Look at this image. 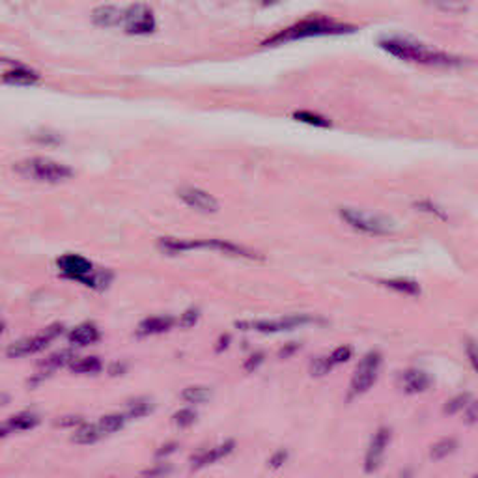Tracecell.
I'll list each match as a JSON object with an SVG mask.
<instances>
[{
	"label": "cell",
	"instance_id": "1",
	"mask_svg": "<svg viewBox=\"0 0 478 478\" xmlns=\"http://www.w3.org/2000/svg\"><path fill=\"white\" fill-rule=\"evenodd\" d=\"M378 45L394 58L411 62V64H420V66L459 67L465 64V58H462V56L426 45L411 36H383V38H379Z\"/></svg>",
	"mask_w": 478,
	"mask_h": 478
},
{
	"label": "cell",
	"instance_id": "2",
	"mask_svg": "<svg viewBox=\"0 0 478 478\" xmlns=\"http://www.w3.org/2000/svg\"><path fill=\"white\" fill-rule=\"evenodd\" d=\"M357 27L342 23V21L331 19L326 15H312L306 19L297 21L292 27L284 28L280 32L273 34L267 40H264V47L284 45L290 41L306 40V38H319V36H344V34H353Z\"/></svg>",
	"mask_w": 478,
	"mask_h": 478
},
{
	"label": "cell",
	"instance_id": "3",
	"mask_svg": "<svg viewBox=\"0 0 478 478\" xmlns=\"http://www.w3.org/2000/svg\"><path fill=\"white\" fill-rule=\"evenodd\" d=\"M15 170L25 178L41 183H62L73 176V170L69 166L47 157H30L27 161H21L15 165Z\"/></svg>",
	"mask_w": 478,
	"mask_h": 478
},
{
	"label": "cell",
	"instance_id": "4",
	"mask_svg": "<svg viewBox=\"0 0 478 478\" xmlns=\"http://www.w3.org/2000/svg\"><path fill=\"white\" fill-rule=\"evenodd\" d=\"M340 219L345 225L366 236H391L396 230V225L378 213H368L355 209V207H340Z\"/></svg>",
	"mask_w": 478,
	"mask_h": 478
},
{
	"label": "cell",
	"instance_id": "5",
	"mask_svg": "<svg viewBox=\"0 0 478 478\" xmlns=\"http://www.w3.org/2000/svg\"><path fill=\"white\" fill-rule=\"evenodd\" d=\"M381 365H383V357L379 352L366 353L365 357L361 358V363L353 372L352 383H350V391H348V398L353 400L365 394L372 389V385L378 381L379 372H381Z\"/></svg>",
	"mask_w": 478,
	"mask_h": 478
},
{
	"label": "cell",
	"instance_id": "6",
	"mask_svg": "<svg viewBox=\"0 0 478 478\" xmlns=\"http://www.w3.org/2000/svg\"><path fill=\"white\" fill-rule=\"evenodd\" d=\"M316 318L306 316V314H293V316H284L279 319H256V321H238L236 327H239L241 331H256L266 332V334H273V332H284L293 331L297 327L308 326L314 323Z\"/></svg>",
	"mask_w": 478,
	"mask_h": 478
},
{
	"label": "cell",
	"instance_id": "7",
	"mask_svg": "<svg viewBox=\"0 0 478 478\" xmlns=\"http://www.w3.org/2000/svg\"><path fill=\"white\" fill-rule=\"evenodd\" d=\"M64 331V327L60 323H54V326H49L47 329L40 332V334H34V337H28V339L17 340L14 344L10 345L6 350V355L10 358H21L28 357V355H34V353L43 352L45 348H49V344L56 340Z\"/></svg>",
	"mask_w": 478,
	"mask_h": 478
},
{
	"label": "cell",
	"instance_id": "8",
	"mask_svg": "<svg viewBox=\"0 0 478 478\" xmlns=\"http://www.w3.org/2000/svg\"><path fill=\"white\" fill-rule=\"evenodd\" d=\"M124 30L131 36H146L155 30V17L144 4H133L124 12Z\"/></svg>",
	"mask_w": 478,
	"mask_h": 478
},
{
	"label": "cell",
	"instance_id": "9",
	"mask_svg": "<svg viewBox=\"0 0 478 478\" xmlns=\"http://www.w3.org/2000/svg\"><path fill=\"white\" fill-rule=\"evenodd\" d=\"M392 432L391 428L387 426H381L376 430V433L370 439V445L366 448L365 456V471L366 473H376L383 465V459H385L387 448H389V443H391Z\"/></svg>",
	"mask_w": 478,
	"mask_h": 478
},
{
	"label": "cell",
	"instance_id": "10",
	"mask_svg": "<svg viewBox=\"0 0 478 478\" xmlns=\"http://www.w3.org/2000/svg\"><path fill=\"white\" fill-rule=\"evenodd\" d=\"M178 196L183 204L193 207L196 212L215 213L219 209L217 198L212 196L209 193H206V191H202V189H196V187H181L178 191Z\"/></svg>",
	"mask_w": 478,
	"mask_h": 478
},
{
	"label": "cell",
	"instance_id": "11",
	"mask_svg": "<svg viewBox=\"0 0 478 478\" xmlns=\"http://www.w3.org/2000/svg\"><path fill=\"white\" fill-rule=\"evenodd\" d=\"M40 424V417L32 411L15 413L14 417H10L6 422H0V439L12 435L14 432H27Z\"/></svg>",
	"mask_w": 478,
	"mask_h": 478
},
{
	"label": "cell",
	"instance_id": "12",
	"mask_svg": "<svg viewBox=\"0 0 478 478\" xmlns=\"http://www.w3.org/2000/svg\"><path fill=\"white\" fill-rule=\"evenodd\" d=\"M400 387L405 394H420L432 387V378L418 368H409L400 376Z\"/></svg>",
	"mask_w": 478,
	"mask_h": 478
},
{
	"label": "cell",
	"instance_id": "13",
	"mask_svg": "<svg viewBox=\"0 0 478 478\" xmlns=\"http://www.w3.org/2000/svg\"><path fill=\"white\" fill-rule=\"evenodd\" d=\"M200 249H212V251L228 254V256H234V258L260 260V256L254 251L245 249V247L241 245H236V243H230L226 239H206V241H200Z\"/></svg>",
	"mask_w": 478,
	"mask_h": 478
},
{
	"label": "cell",
	"instance_id": "14",
	"mask_svg": "<svg viewBox=\"0 0 478 478\" xmlns=\"http://www.w3.org/2000/svg\"><path fill=\"white\" fill-rule=\"evenodd\" d=\"M234 446H236V441L228 439L223 445L213 446V448H209L206 452H200V454H196L193 458V467L194 469H202V467H207V465L217 464L219 459L226 458L228 454H232Z\"/></svg>",
	"mask_w": 478,
	"mask_h": 478
},
{
	"label": "cell",
	"instance_id": "15",
	"mask_svg": "<svg viewBox=\"0 0 478 478\" xmlns=\"http://www.w3.org/2000/svg\"><path fill=\"white\" fill-rule=\"evenodd\" d=\"M172 316H152L146 318L144 321H140L137 327V334L139 337H153V334H161V332L170 331L174 327Z\"/></svg>",
	"mask_w": 478,
	"mask_h": 478
},
{
	"label": "cell",
	"instance_id": "16",
	"mask_svg": "<svg viewBox=\"0 0 478 478\" xmlns=\"http://www.w3.org/2000/svg\"><path fill=\"white\" fill-rule=\"evenodd\" d=\"M101 339V331L93 323H82V326H77L75 329L69 331L67 334V340L69 344L73 345H92L95 344L98 340Z\"/></svg>",
	"mask_w": 478,
	"mask_h": 478
},
{
	"label": "cell",
	"instance_id": "17",
	"mask_svg": "<svg viewBox=\"0 0 478 478\" xmlns=\"http://www.w3.org/2000/svg\"><path fill=\"white\" fill-rule=\"evenodd\" d=\"M2 80L6 84H14V87H32V84H36L40 80V75L32 71L30 67L17 66L2 75Z\"/></svg>",
	"mask_w": 478,
	"mask_h": 478
},
{
	"label": "cell",
	"instance_id": "18",
	"mask_svg": "<svg viewBox=\"0 0 478 478\" xmlns=\"http://www.w3.org/2000/svg\"><path fill=\"white\" fill-rule=\"evenodd\" d=\"M124 21V12L114 6H101L93 10L92 23L95 27H118Z\"/></svg>",
	"mask_w": 478,
	"mask_h": 478
},
{
	"label": "cell",
	"instance_id": "19",
	"mask_svg": "<svg viewBox=\"0 0 478 478\" xmlns=\"http://www.w3.org/2000/svg\"><path fill=\"white\" fill-rule=\"evenodd\" d=\"M159 247L166 254H181L200 249V239H178V238H161Z\"/></svg>",
	"mask_w": 478,
	"mask_h": 478
},
{
	"label": "cell",
	"instance_id": "20",
	"mask_svg": "<svg viewBox=\"0 0 478 478\" xmlns=\"http://www.w3.org/2000/svg\"><path fill=\"white\" fill-rule=\"evenodd\" d=\"M103 368V361L95 355H88V357L73 358L69 363V370L73 374H80V376H93L100 374Z\"/></svg>",
	"mask_w": 478,
	"mask_h": 478
},
{
	"label": "cell",
	"instance_id": "21",
	"mask_svg": "<svg viewBox=\"0 0 478 478\" xmlns=\"http://www.w3.org/2000/svg\"><path fill=\"white\" fill-rule=\"evenodd\" d=\"M105 433L101 432V428L98 424H87V422H82V424L75 430L73 433V443H77V445H92V443H98L101 437H103Z\"/></svg>",
	"mask_w": 478,
	"mask_h": 478
},
{
	"label": "cell",
	"instance_id": "22",
	"mask_svg": "<svg viewBox=\"0 0 478 478\" xmlns=\"http://www.w3.org/2000/svg\"><path fill=\"white\" fill-rule=\"evenodd\" d=\"M430 8L445 14H464L469 10V0H424Z\"/></svg>",
	"mask_w": 478,
	"mask_h": 478
},
{
	"label": "cell",
	"instance_id": "23",
	"mask_svg": "<svg viewBox=\"0 0 478 478\" xmlns=\"http://www.w3.org/2000/svg\"><path fill=\"white\" fill-rule=\"evenodd\" d=\"M381 284H385L387 288H391L394 292L404 293V295H413L417 297L420 295V286L415 280H407V279H391V280H381Z\"/></svg>",
	"mask_w": 478,
	"mask_h": 478
},
{
	"label": "cell",
	"instance_id": "24",
	"mask_svg": "<svg viewBox=\"0 0 478 478\" xmlns=\"http://www.w3.org/2000/svg\"><path fill=\"white\" fill-rule=\"evenodd\" d=\"M181 398L187 404H206L207 400L212 398V391L207 387H200V385H193L187 387L185 391L181 392Z\"/></svg>",
	"mask_w": 478,
	"mask_h": 478
},
{
	"label": "cell",
	"instance_id": "25",
	"mask_svg": "<svg viewBox=\"0 0 478 478\" xmlns=\"http://www.w3.org/2000/svg\"><path fill=\"white\" fill-rule=\"evenodd\" d=\"M127 415H120V413H113V415H105L101 417V420L98 422V426L101 428V432L109 435V433H116L120 432L124 424H126Z\"/></svg>",
	"mask_w": 478,
	"mask_h": 478
},
{
	"label": "cell",
	"instance_id": "26",
	"mask_svg": "<svg viewBox=\"0 0 478 478\" xmlns=\"http://www.w3.org/2000/svg\"><path fill=\"white\" fill-rule=\"evenodd\" d=\"M153 409V405L150 400L146 398H137V400H131L129 404H127V418H142L146 417V415H150Z\"/></svg>",
	"mask_w": 478,
	"mask_h": 478
},
{
	"label": "cell",
	"instance_id": "27",
	"mask_svg": "<svg viewBox=\"0 0 478 478\" xmlns=\"http://www.w3.org/2000/svg\"><path fill=\"white\" fill-rule=\"evenodd\" d=\"M293 118L297 120V122H303V124H308V126L314 127H331V122H329V120L319 116V114L310 113V111H297V113H293Z\"/></svg>",
	"mask_w": 478,
	"mask_h": 478
},
{
	"label": "cell",
	"instance_id": "28",
	"mask_svg": "<svg viewBox=\"0 0 478 478\" xmlns=\"http://www.w3.org/2000/svg\"><path fill=\"white\" fill-rule=\"evenodd\" d=\"M174 424L178 426V428H189V426L194 424V420H196V413L193 411V409H189V407H183V409H179V411L174 413Z\"/></svg>",
	"mask_w": 478,
	"mask_h": 478
},
{
	"label": "cell",
	"instance_id": "29",
	"mask_svg": "<svg viewBox=\"0 0 478 478\" xmlns=\"http://www.w3.org/2000/svg\"><path fill=\"white\" fill-rule=\"evenodd\" d=\"M454 451H456V441L454 439H443V441H439L437 445L432 446V458L443 459Z\"/></svg>",
	"mask_w": 478,
	"mask_h": 478
},
{
	"label": "cell",
	"instance_id": "30",
	"mask_svg": "<svg viewBox=\"0 0 478 478\" xmlns=\"http://www.w3.org/2000/svg\"><path fill=\"white\" fill-rule=\"evenodd\" d=\"M352 353L353 352H352V348H350V345H340V348H337V350H334L331 355H327V358H329V363H331V366L334 368V366L348 363V361L352 358Z\"/></svg>",
	"mask_w": 478,
	"mask_h": 478
},
{
	"label": "cell",
	"instance_id": "31",
	"mask_svg": "<svg viewBox=\"0 0 478 478\" xmlns=\"http://www.w3.org/2000/svg\"><path fill=\"white\" fill-rule=\"evenodd\" d=\"M467 405H469V394H459V396H456V398H452L451 402H446L445 413L454 415V413L464 411Z\"/></svg>",
	"mask_w": 478,
	"mask_h": 478
},
{
	"label": "cell",
	"instance_id": "32",
	"mask_svg": "<svg viewBox=\"0 0 478 478\" xmlns=\"http://www.w3.org/2000/svg\"><path fill=\"white\" fill-rule=\"evenodd\" d=\"M82 422H84V420H82V417H79V415H67V417L56 418L54 424L58 426V428H79Z\"/></svg>",
	"mask_w": 478,
	"mask_h": 478
},
{
	"label": "cell",
	"instance_id": "33",
	"mask_svg": "<svg viewBox=\"0 0 478 478\" xmlns=\"http://www.w3.org/2000/svg\"><path fill=\"white\" fill-rule=\"evenodd\" d=\"M465 353H467V358H469V363H471V366L475 368V372H478V342L467 340Z\"/></svg>",
	"mask_w": 478,
	"mask_h": 478
},
{
	"label": "cell",
	"instance_id": "34",
	"mask_svg": "<svg viewBox=\"0 0 478 478\" xmlns=\"http://www.w3.org/2000/svg\"><path fill=\"white\" fill-rule=\"evenodd\" d=\"M200 314L196 308H191V310H185V312L181 314V319H179V327H183V329H191V327L198 321Z\"/></svg>",
	"mask_w": 478,
	"mask_h": 478
},
{
	"label": "cell",
	"instance_id": "35",
	"mask_svg": "<svg viewBox=\"0 0 478 478\" xmlns=\"http://www.w3.org/2000/svg\"><path fill=\"white\" fill-rule=\"evenodd\" d=\"M415 207H418L420 212H426L430 213V215H435V217H439V219H446V215L441 209H439L435 204H432L430 200H424V202H417L415 204Z\"/></svg>",
	"mask_w": 478,
	"mask_h": 478
},
{
	"label": "cell",
	"instance_id": "36",
	"mask_svg": "<svg viewBox=\"0 0 478 478\" xmlns=\"http://www.w3.org/2000/svg\"><path fill=\"white\" fill-rule=\"evenodd\" d=\"M262 363H264V353H253V355L245 361V370L247 372H254Z\"/></svg>",
	"mask_w": 478,
	"mask_h": 478
},
{
	"label": "cell",
	"instance_id": "37",
	"mask_svg": "<svg viewBox=\"0 0 478 478\" xmlns=\"http://www.w3.org/2000/svg\"><path fill=\"white\" fill-rule=\"evenodd\" d=\"M286 459H288V452L277 451L271 456V459H269V467H271V469H279V467H282V464H284Z\"/></svg>",
	"mask_w": 478,
	"mask_h": 478
},
{
	"label": "cell",
	"instance_id": "38",
	"mask_svg": "<svg viewBox=\"0 0 478 478\" xmlns=\"http://www.w3.org/2000/svg\"><path fill=\"white\" fill-rule=\"evenodd\" d=\"M465 417L469 422H478V402H469L465 407Z\"/></svg>",
	"mask_w": 478,
	"mask_h": 478
},
{
	"label": "cell",
	"instance_id": "39",
	"mask_svg": "<svg viewBox=\"0 0 478 478\" xmlns=\"http://www.w3.org/2000/svg\"><path fill=\"white\" fill-rule=\"evenodd\" d=\"M176 448H178V443H166V445L161 446V451H157V456H159V458H163V456H168V454L176 452Z\"/></svg>",
	"mask_w": 478,
	"mask_h": 478
},
{
	"label": "cell",
	"instance_id": "40",
	"mask_svg": "<svg viewBox=\"0 0 478 478\" xmlns=\"http://www.w3.org/2000/svg\"><path fill=\"white\" fill-rule=\"evenodd\" d=\"M38 140H40V142H47V144H58L60 142L58 137H56V135H51V133L38 135Z\"/></svg>",
	"mask_w": 478,
	"mask_h": 478
},
{
	"label": "cell",
	"instance_id": "41",
	"mask_svg": "<svg viewBox=\"0 0 478 478\" xmlns=\"http://www.w3.org/2000/svg\"><path fill=\"white\" fill-rule=\"evenodd\" d=\"M126 370L127 366L124 365V363H114V365L111 366V376H122Z\"/></svg>",
	"mask_w": 478,
	"mask_h": 478
},
{
	"label": "cell",
	"instance_id": "42",
	"mask_svg": "<svg viewBox=\"0 0 478 478\" xmlns=\"http://www.w3.org/2000/svg\"><path fill=\"white\" fill-rule=\"evenodd\" d=\"M228 342H230V337H228V334H225V337H220L219 345H217V352H225L226 348H228Z\"/></svg>",
	"mask_w": 478,
	"mask_h": 478
},
{
	"label": "cell",
	"instance_id": "43",
	"mask_svg": "<svg viewBox=\"0 0 478 478\" xmlns=\"http://www.w3.org/2000/svg\"><path fill=\"white\" fill-rule=\"evenodd\" d=\"M295 350H297V345H286V348H284V350H282V352H280V357H288V355H290V353H293V352H295Z\"/></svg>",
	"mask_w": 478,
	"mask_h": 478
},
{
	"label": "cell",
	"instance_id": "44",
	"mask_svg": "<svg viewBox=\"0 0 478 478\" xmlns=\"http://www.w3.org/2000/svg\"><path fill=\"white\" fill-rule=\"evenodd\" d=\"M277 2H280V0H260V4H262V6H266V8L273 6V4H277Z\"/></svg>",
	"mask_w": 478,
	"mask_h": 478
},
{
	"label": "cell",
	"instance_id": "45",
	"mask_svg": "<svg viewBox=\"0 0 478 478\" xmlns=\"http://www.w3.org/2000/svg\"><path fill=\"white\" fill-rule=\"evenodd\" d=\"M166 473V469H152V471H146V475H163Z\"/></svg>",
	"mask_w": 478,
	"mask_h": 478
},
{
	"label": "cell",
	"instance_id": "46",
	"mask_svg": "<svg viewBox=\"0 0 478 478\" xmlns=\"http://www.w3.org/2000/svg\"><path fill=\"white\" fill-rule=\"evenodd\" d=\"M2 331H4V323L0 321V334H2Z\"/></svg>",
	"mask_w": 478,
	"mask_h": 478
}]
</instances>
